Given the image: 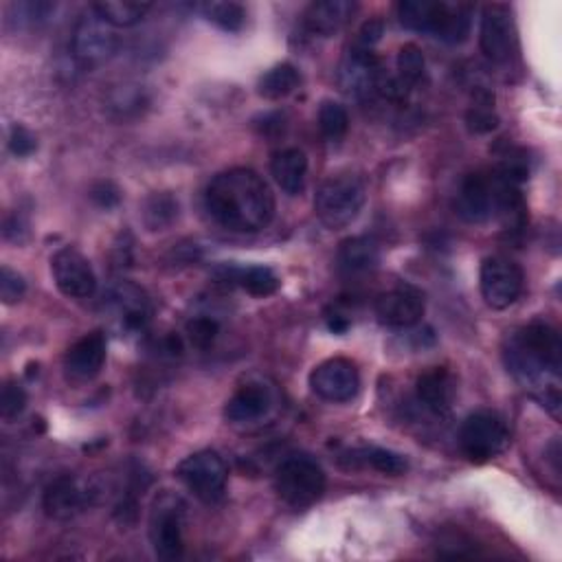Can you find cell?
<instances>
[{"label":"cell","mask_w":562,"mask_h":562,"mask_svg":"<svg viewBox=\"0 0 562 562\" xmlns=\"http://www.w3.org/2000/svg\"><path fill=\"white\" fill-rule=\"evenodd\" d=\"M507 372L551 413L560 409V376H562V341L555 328L545 321H534L505 343Z\"/></svg>","instance_id":"obj_1"},{"label":"cell","mask_w":562,"mask_h":562,"mask_svg":"<svg viewBox=\"0 0 562 562\" xmlns=\"http://www.w3.org/2000/svg\"><path fill=\"white\" fill-rule=\"evenodd\" d=\"M209 215L235 233H255L274 218V196L268 183L253 169L233 167L218 174L204 194Z\"/></svg>","instance_id":"obj_2"},{"label":"cell","mask_w":562,"mask_h":562,"mask_svg":"<svg viewBox=\"0 0 562 562\" xmlns=\"http://www.w3.org/2000/svg\"><path fill=\"white\" fill-rule=\"evenodd\" d=\"M472 8L444 0H405L398 8L400 25L409 32L433 36L446 45H459L468 38Z\"/></svg>","instance_id":"obj_3"},{"label":"cell","mask_w":562,"mask_h":562,"mask_svg":"<svg viewBox=\"0 0 562 562\" xmlns=\"http://www.w3.org/2000/svg\"><path fill=\"white\" fill-rule=\"evenodd\" d=\"M365 200V180L352 172H339L328 176L317 189L315 213L330 231H341L361 215Z\"/></svg>","instance_id":"obj_4"},{"label":"cell","mask_w":562,"mask_h":562,"mask_svg":"<svg viewBox=\"0 0 562 562\" xmlns=\"http://www.w3.org/2000/svg\"><path fill=\"white\" fill-rule=\"evenodd\" d=\"M274 490L295 510L311 507L326 492V472L311 455H291L274 472Z\"/></svg>","instance_id":"obj_5"},{"label":"cell","mask_w":562,"mask_h":562,"mask_svg":"<svg viewBox=\"0 0 562 562\" xmlns=\"http://www.w3.org/2000/svg\"><path fill=\"white\" fill-rule=\"evenodd\" d=\"M178 481L202 503L215 505L226 494L229 468L215 450H200L183 459L176 468Z\"/></svg>","instance_id":"obj_6"},{"label":"cell","mask_w":562,"mask_h":562,"mask_svg":"<svg viewBox=\"0 0 562 562\" xmlns=\"http://www.w3.org/2000/svg\"><path fill=\"white\" fill-rule=\"evenodd\" d=\"M510 442L503 418L494 411L470 413L459 429V446L472 464H488L499 457Z\"/></svg>","instance_id":"obj_7"},{"label":"cell","mask_w":562,"mask_h":562,"mask_svg":"<svg viewBox=\"0 0 562 562\" xmlns=\"http://www.w3.org/2000/svg\"><path fill=\"white\" fill-rule=\"evenodd\" d=\"M185 503L169 492L156 496L150 512V542L161 560H176L185 551Z\"/></svg>","instance_id":"obj_8"},{"label":"cell","mask_w":562,"mask_h":562,"mask_svg":"<svg viewBox=\"0 0 562 562\" xmlns=\"http://www.w3.org/2000/svg\"><path fill=\"white\" fill-rule=\"evenodd\" d=\"M481 297L492 311H505L516 304L523 293L525 274L520 266L503 255L485 257L479 270Z\"/></svg>","instance_id":"obj_9"},{"label":"cell","mask_w":562,"mask_h":562,"mask_svg":"<svg viewBox=\"0 0 562 562\" xmlns=\"http://www.w3.org/2000/svg\"><path fill=\"white\" fill-rule=\"evenodd\" d=\"M51 272L58 291L69 300H89L97 291V274L78 248H60L51 257Z\"/></svg>","instance_id":"obj_10"},{"label":"cell","mask_w":562,"mask_h":562,"mask_svg":"<svg viewBox=\"0 0 562 562\" xmlns=\"http://www.w3.org/2000/svg\"><path fill=\"white\" fill-rule=\"evenodd\" d=\"M479 45L483 56L490 62L503 65L516 51V30L510 5L492 3L485 5L481 12V30H479Z\"/></svg>","instance_id":"obj_11"},{"label":"cell","mask_w":562,"mask_h":562,"mask_svg":"<svg viewBox=\"0 0 562 562\" xmlns=\"http://www.w3.org/2000/svg\"><path fill=\"white\" fill-rule=\"evenodd\" d=\"M311 387L321 400L350 402L361 389V374L350 359H328L313 370Z\"/></svg>","instance_id":"obj_12"},{"label":"cell","mask_w":562,"mask_h":562,"mask_svg":"<svg viewBox=\"0 0 562 562\" xmlns=\"http://www.w3.org/2000/svg\"><path fill=\"white\" fill-rule=\"evenodd\" d=\"M385 80L383 65L372 49L354 47L348 51L339 67V86L354 97H365L380 91Z\"/></svg>","instance_id":"obj_13"},{"label":"cell","mask_w":562,"mask_h":562,"mask_svg":"<svg viewBox=\"0 0 562 562\" xmlns=\"http://www.w3.org/2000/svg\"><path fill=\"white\" fill-rule=\"evenodd\" d=\"M119 49V36L95 12L84 16L73 32V54L84 65H99Z\"/></svg>","instance_id":"obj_14"},{"label":"cell","mask_w":562,"mask_h":562,"mask_svg":"<svg viewBox=\"0 0 562 562\" xmlns=\"http://www.w3.org/2000/svg\"><path fill=\"white\" fill-rule=\"evenodd\" d=\"M424 295L413 286H398L383 293L376 302V317L383 326L394 330H407L424 317Z\"/></svg>","instance_id":"obj_15"},{"label":"cell","mask_w":562,"mask_h":562,"mask_svg":"<svg viewBox=\"0 0 562 562\" xmlns=\"http://www.w3.org/2000/svg\"><path fill=\"white\" fill-rule=\"evenodd\" d=\"M457 213L470 222L481 224L494 215L496 207V178L492 174H470L464 178L461 189L457 194Z\"/></svg>","instance_id":"obj_16"},{"label":"cell","mask_w":562,"mask_h":562,"mask_svg":"<svg viewBox=\"0 0 562 562\" xmlns=\"http://www.w3.org/2000/svg\"><path fill=\"white\" fill-rule=\"evenodd\" d=\"M91 499H93V492L82 479L65 475L47 485L43 496V507L49 518L69 520L82 514L91 505Z\"/></svg>","instance_id":"obj_17"},{"label":"cell","mask_w":562,"mask_h":562,"mask_svg":"<svg viewBox=\"0 0 562 562\" xmlns=\"http://www.w3.org/2000/svg\"><path fill=\"white\" fill-rule=\"evenodd\" d=\"M106 337L102 332H91L82 337L65 356V374L71 383H91L95 380L106 365Z\"/></svg>","instance_id":"obj_18"},{"label":"cell","mask_w":562,"mask_h":562,"mask_svg":"<svg viewBox=\"0 0 562 562\" xmlns=\"http://www.w3.org/2000/svg\"><path fill=\"white\" fill-rule=\"evenodd\" d=\"M415 394L424 409L435 415H448L457 396V380L448 370L433 367L418 378Z\"/></svg>","instance_id":"obj_19"},{"label":"cell","mask_w":562,"mask_h":562,"mask_svg":"<svg viewBox=\"0 0 562 562\" xmlns=\"http://www.w3.org/2000/svg\"><path fill=\"white\" fill-rule=\"evenodd\" d=\"M272 409V394L268 387L248 383L239 387L224 407V418L231 424H255L264 420Z\"/></svg>","instance_id":"obj_20"},{"label":"cell","mask_w":562,"mask_h":562,"mask_svg":"<svg viewBox=\"0 0 562 562\" xmlns=\"http://www.w3.org/2000/svg\"><path fill=\"white\" fill-rule=\"evenodd\" d=\"M359 5L350 3V0H321V3H313L306 10V30L313 36L330 38L339 34L350 19L356 14Z\"/></svg>","instance_id":"obj_21"},{"label":"cell","mask_w":562,"mask_h":562,"mask_svg":"<svg viewBox=\"0 0 562 562\" xmlns=\"http://www.w3.org/2000/svg\"><path fill=\"white\" fill-rule=\"evenodd\" d=\"M270 174L274 183L289 196H297L306 187L308 178V156L300 148H286L272 156Z\"/></svg>","instance_id":"obj_22"},{"label":"cell","mask_w":562,"mask_h":562,"mask_svg":"<svg viewBox=\"0 0 562 562\" xmlns=\"http://www.w3.org/2000/svg\"><path fill=\"white\" fill-rule=\"evenodd\" d=\"M337 264L346 274H365L380 264V244L370 235L348 237L339 246Z\"/></svg>","instance_id":"obj_23"},{"label":"cell","mask_w":562,"mask_h":562,"mask_svg":"<svg viewBox=\"0 0 562 562\" xmlns=\"http://www.w3.org/2000/svg\"><path fill=\"white\" fill-rule=\"evenodd\" d=\"M113 308H115V315L119 317L124 330H128V332L143 330L150 321V315H152V306H150L148 295L132 284H124L115 291Z\"/></svg>","instance_id":"obj_24"},{"label":"cell","mask_w":562,"mask_h":562,"mask_svg":"<svg viewBox=\"0 0 562 562\" xmlns=\"http://www.w3.org/2000/svg\"><path fill=\"white\" fill-rule=\"evenodd\" d=\"M152 10L150 3H132V0H99L93 12L113 30H128L139 25Z\"/></svg>","instance_id":"obj_25"},{"label":"cell","mask_w":562,"mask_h":562,"mask_svg":"<svg viewBox=\"0 0 562 562\" xmlns=\"http://www.w3.org/2000/svg\"><path fill=\"white\" fill-rule=\"evenodd\" d=\"M302 84V75L293 65H277L259 78L257 93L268 102H279L293 95Z\"/></svg>","instance_id":"obj_26"},{"label":"cell","mask_w":562,"mask_h":562,"mask_svg":"<svg viewBox=\"0 0 562 562\" xmlns=\"http://www.w3.org/2000/svg\"><path fill=\"white\" fill-rule=\"evenodd\" d=\"M343 459L350 461L348 468H374L383 475L389 477H400L407 472L409 464L405 459V455L387 450V448H363V450H352L348 455H343Z\"/></svg>","instance_id":"obj_27"},{"label":"cell","mask_w":562,"mask_h":562,"mask_svg":"<svg viewBox=\"0 0 562 562\" xmlns=\"http://www.w3.org/2000/svg\"><path fill=\"white\" fill-rule=\"evenodd\" d=\"M141 218H143V224L148 231H165L178 218V200L167 191L152 194L143 202Z\"/></svg>","instance_id":"obj_28"},{"label":"cell","mask_w":562,"mask_h":562,"mask_svg":"<svg viewBox=\"0 0 562 562\" xmlns=\"http://www.w3.org/2000/svg\"><path fill=\"white\" fill-rule=\"evenodd\" d=\"M235 284L253 297H270L279 291L281 281L268 266L235 268Z\"/></svg>","instance_id":"obj_29"},{"label":"cell","mask_w":562,"mask_h":562,"mask_svg":"<svg viewBox=\"0 0 562 562\" xmlns=\"http://www.w3.org/2000/svg\"><path fill=\"white\" fill-rule=\"evenodd\" d=\"M202 12L209 23H213L215 27L229 34L242 32L246 23V10L237 3H209L202 8Z\"/></svg>","instance_id":"obj_30"},{"label":"cell","mask_w":562,"mask_h":562,"mask_svg":"<svg viewBox=\"0 0 562 562\" xmlns=\"http://www.w3.org/2000/svg\"><path fill=\"white\" fill-rule=\"evenodd\" d=\"M319 128L328 141H341L350 130V115L339 102H324L319 108Z\"/></svg>","instance_id":"obj_31"},{"label":"cell","mask_w":562,"mask_h":562,"mask_svg":"<svg viewBox=\"0 0 562 562\" xmlns=\"http://www.w3.org/2000/svg\"><path fill=\"white\" fill-rule=\"evenodd\" d=\"M424 73H426V62H424L422 49L413 43L400 47V51H398V78L413 89L415 84L422 82Z\"/></svg>","instance_id":"obj_32"},{"label":"cell","mask_w":562,"mask_h":562,"mask_svg":"<svg viewBox=\"0 0 562 562\" xmlns=\"http://www.w3.org/2000/svg\"><path fill=\"white\" fill-rule=\"evenodd\" d=\"M220 326L211 317H196L187 324V339L196 350H209L218 339Z\"/></svg>","instance_id":"obj_33"},{"label":"cell","mask_w":562,"mask_h":562,"mask_svg":"<svg viewBox=\"0 0 562 562\" xmlns=\"http://www.w3.org/2000/svg\"><path fill=\"white\" fill-rule=\"evenodd\" d=\"M25 293L27 281L23 279V274L12 270L10 266H3V270H0V300H3V304L14 306L25 297Z\"/></svg>","instance_id":"obj_34"},{"label":"cell","mask_w":562,"mask_h":562,"mask_svg":"<svg viewBox=\"0 0 562 562\" xmlns=\"http://www.w3.org/2000/svg\"><path fill=\"white\" fill-rule=\"evenodd\" d=\"M466 124H468V130L475 132V134H488V132L496 130L499 117H496V113L492 110L490 99H485V102L472 106V108L466 113Z\"/></svg>","instance_id":"obj_35"},{"label":"cell","mask_w":562,"mask_h":562,"mask_svg":"<svg viewBox=\"0 0 562 562\" xmlns=\"http://www.w3.org/2000/svg\"><path fill=\"white\" fill-rule=\"evenodd\" d=\"M27 407V394L21 385L8 383L3 387V394H0V415L3 420H14L19 418Z\"/></svg>","instance_id":"obj_36"},{"label":"cell","mask_w":562,"mask_h":562,"mask_svg":"<svg viewBox=\"0 0 562 562\" xmlns=\"http://www.w3.org/2000/svg\"><path fill=\"white\" fill-rule=\"evenodd\" d=\"M56 10V5L47 3V0H30V3H19L12 8V12H16V21L19 25H34V23H40L45 19H49V14Z\"/></svg>","instance_id":"obj_37"},{"label":"cell","mask_w":562,"mask_h":562,"mask_svg":"<svg viewBox=\"0 0 562 562\" xmlns=\"http://www.w3.org/2000/svg\"><path fill=\"white\" fill-rule=\"evenodd\" d=\"M38 141L36 137L25 128V126H14L12 134H10V150L19 156V159H27L36 152Z\"/></svg>","instance_id":"obj_38"},{"label":"cell","mask_w":562,"mask_h":562,"mask_svg":"<svg viewBox=\"0 0 562 562\" xmlns=\"http://www.w3.org/2000/svg\"><path fill=\"white\" fill-rule=\"evenodd\" d=\"M91 198L97 207L102 209H115L119 202H121V191L115 183L110 180H102V183H95L93 189H91Z\"/></svg>","instance_id":"obj_39"},{"label":"cell","mask_w":562,"mask_h":562,"mask_svg":"<svg viewBox=\"0 0 562 562\" xmlns=\"http://www.w3.org/2000/svg\"><path fill=\"white\" fill-rule=\"evenodd\" d=\"M383 34H385L383 21H378V19L367 21V23L361 27V32H359V47H363V49H374V47L380 43Z\"/></svg>","instance_id":"obj_40"}]
</instances>
